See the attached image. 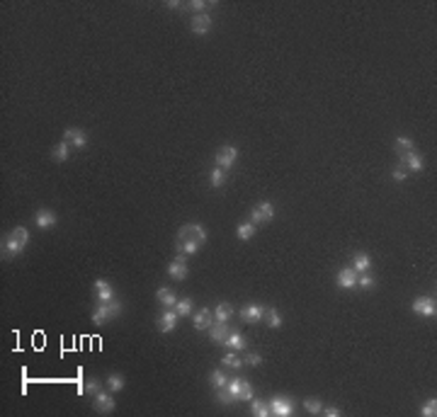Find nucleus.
Instances as JSON below:
<instances>
[{"instance_id":"nucleus-39","label":"nucleus","mask_w":437,"mask_h":417,"mask_svg":"<svg viewBox=\"0 0 437 417\" xmlns=\"http://www.w3.org/2000/svg\"><path fill=\"white\" fill-rule=\"evenodd\" d=\"M396 148L401 150V153H410V150H415V146H413V141L406 139V136H399L396 139Z\"/></svg>"},{"instance_id":"nucleus-1","label":"nucleus","mask_w":437,"mask_h":417,"mask_svg":"<svg viewBox=\"0 0 437 417\" xmlns=\"http://www.w3.org/2000/svg\"><path fill=\"white\" fill-rule=\"evenodd\" d=\"M206 243V228L202 223H187L177 233V255H195L199 248H204Z\"/></svg>"},{"instance_id":"nucleus-29","label":"nucleus","mask_w":437,"mask_h":417,"mask_svg":"<svg viewBox=\"0 0 437 417\" xmlns=\"http://www.w3.org/2000/svg\"><path fill=\"white\" fill-rule=\"evenodd\" d=\"M10 238H15L19 245H25V248H27V243H29V231L25 228V226H15V228L10 231Z\"/></svg>"},{"instance_id":"nucleus-4","label":"nucleus","mask_w":437,"mask_h":417,"mask_svg":"<svg viewBox=\"0 0 437 417\" xmlns=\"http://www.w3.org/2000/svg\"><path fill=\"white\" fill-rule=\"evenodd\" d=\"M272 218H275V206H272V202H260V204L251 211V223H255V226L270 223Z\"/></svg>"},{"instance_id":"nucleus-14","label":"nucleus","mask_w":437,"mask_h":417,"mask_svg":"<svg viewBox=\"0 0 437 417\" xmlns=\"http://www.w3.org/2000/svg\"><path fill=\"white\" fill-rule=\"evenodd\" d=\"M93 398H95V403H93L95 412H102V415H107V412H112V410H114V398H112L110 393L100 390V393H95Z\"/></svg>"},{"instance_id":"nucleus-7","label":"nucleus","mask_w":437,"mask_h":417,"mask_svg":"<svg viewBox=\"0 0 437 417\" xmlns=\"http://www.w3.org/2000/svg\"><path fill=\"white\" fill-rule=\"evenodd\" d=\"M64 141L71 143V148H85L88 146V134L83 129H78V126H68L64 131Z\"/></svg>"},{"instance_id":"nucleus-18","label":"nucleus","mask_w":437,"mask_h":417,"mask_svg":"<svg viewBox=\"0 0 437 417\" xmlns=\"http://www.w3.org/2000/svg\"><path fill=\"white\" fill-rule=\"evenodd\" d=\"M214 325V313L209 308H202L199 313H195V327L197 330H209Z\"/></svg>"},{"instance_id":"nucleus-40","label":"nucleus","mask_w":437,"mask_h":417,"mask_svg":"<svg viewBox=\"0 0 437 417\" xmlns=\"http://www.w3.org/2000/svg\"><path fill=\"white\" fill-rule=\"evenodd\" d=\"M243 364H248V366H260L262 364V357L255 352H248L245 354V359H243Z\"/></svg>"},{"instance_id":"nucleus-36","label":"nucleus","mask_w":437,"mask_h":417,"mask_svg":"<svg viewBox=\"0 0 437 417\" xmlns=\"http://www.w3.org/2000/svg\"><path fill=\"white\" fill-rule=\"evenodd\" d=\"M175 311L177 315H190L192 313V298H180L175 303Z\"/></svg>"},{"instance_id":"nucleus-23","label":"nucleus","mask_w":437,"mask_h":417,"mask_svg":"<svg viewBox=\"0 0 437 417\" xmlns=\"http://www.w3.org/2000/svg\"><path fill=\"white\" fill-rule=\"evenodd\" d=\"M223 347H228L233 352H238V349H245V337L241 333H228V337L223 340Z\"/></svg>"},{"instance_id":"nucleus-26","label":"nucleus","mask_w":437,"mask_h":417,"mask_svg":"<svg viewBox=\"0 0 437 417\" xmlns=\"http://www.w3.org/2000/svg\"><path fill=\"white\" fill-rule=\"evenodd\" d=\"M265 323H267V327H272V330H277V327H282V315L275 311V308H265Z\"/></svg>"},{"instance_id":"nucleus-3","label":"nucleus","mask_w":437,"mask_h":417,"mask_svg":"<svg viewBox=\"0 0 437 417\" xmlns=\"http://www.w3.org/2000/svg\"><path fill=\"white\" fill-rule=\"evenodd\" d=\"M121 313V303L117 301H110V303H97V308L93 311V323L95 325H105L107 320L117 318Z\"/></svg>"},{"instance_id":"nucleus-43","label":"nucleus","mask_w":437,"mask_h":417,"mask_svg":"<svg viewBox=\"0 0 437 417\" xmlns=\"http://www.w3.org/2000/svg\"><path fill=\"white\" fill-rule=\"evenodd\" d=\"M321 412H326L328 417H340L343 412H340V408H328V410H321Z\"/></svg>"},{"instance_id":"nucleus-13","label":"nucleus","mask_w":437,"mask_h":417,"mask_svg":"<svg viewBox=\"0 0 437 417\" xmlns=\"http://www.w3.org/2000/svg\"><path fill=\"white\" fill-rule=\"evenodd\" d=\"M95 298H97V303H110V301H114V289L110 287V281H105V279H97L95 281Z\"/></svg>"},{"instance_id":"nucleus-2","label":"nucleus","mask_w":437,"mask_h":417,"mask_svg":"<svg viewBox=\"0 0 437 417\" xmlns=\"http://www.w3.org/2000/svg\"><path fill=\"white\" fill-rule=\"evenodd\" d=\"M226 393L231 396V400H251L253 398V386L248 379H233L226 383Z\"/></svg>"},{"instance_id":"nucleus-6","label":"nucleus","mask_w":437,"mask_h":417,"mask_svg":"<svg viewBox=\"0 0 437 417\" xmlns=\"http://www.w3.org/2000/svg\"><path fill=\"white\" fill-rule=\"evenodd\" d=\"M270 403V415H277V417H289L294 412V405H292V400L287 396H275Z\"/></svg>"},{"instance_id":"nucleus-28","label":"nucleus","mask_w":437,"mask_h":417,"mask_svg":"<svg viewBox=\"0 0 437 417\" xmlns=\"http://www.w3.org/2000/svg\"><path fill=\"white\" fill-rule=\"evenodd\" d=\"M209 383H212V388L214 390H219V388H223V386L228 383V379H226V374H223V371L214 369L212 374H209Z\"/></svg>"},{"instance_id":"nucleus-12","label":"nucleus","mask_w":437,"mask_h":417,"mask_svg":"<svg viewBox=\"0 0 437 417\" xmlns=\"http://www.w3.org/2000/svg\"><path fill=\"white\" fill-rule=\"evenodd\" d=\"M338 287L343 291H350V289L357 287V272L352 267H343L338 272Z\"/></svg>"},{"instance_id":"nucleus-16","label":"nucleus","mask_w":437,"mask_h":417,"mask_svg":"<svg viewBox=\"0 0 437 417\" xmlns=\"http://www.w3.org/2000/svg\"><path fill=\"white\" fill-rule=\"evenodd\" d=\"M56 213L51 211V209H39L37 213H34V223H37L39 228H44V231H49V228H54L56 226Z\"/></svg>"},{"instance_id":"nucleus-27","label":"nucleus","mask_w":437,"mask_h":417,"mask_svg":"<svg viewBox=\"0 0 437 417\" xmlns=\"http://www.w3.org/2000/svg\"><path fill=\"white\" fill-rule=\"evenodd\" d=\"M22 250H25V245H19L15 238H10V235H8V240H5V248H3L5 257H17Z\"/></svg>"},{"instance_id":"nucleus-34","label":"nucleus","mask_w":437,"mask_h":417,"mask_svg":"<svg viewBox=\"0 0 437 417\" xmlns=\"http://www.w3.org/2000/svg\"><path fill=\"white\" fill-rule=\"evenodd\" d=\"M78 393H88V396H95V393H100V383H97V379H90L88 383H80L78 386Z\"/></svg>"},{"instance_id":"nucleus-11","label":"nucleus","mask_w":437,"mask_h":417,"mask_svg":"<svg viewBox=\"0 0 437 417\" xmlns=\"http://www.w3.org/2000/svg\"><path fill=\"white\" fill-rule=\"evenodd\" d=\"M401 167L410 170V172H420L425 167V163H423V158L415 150H410V153H401Z\"/></svg>"},{"instance_id":"nucleus-19","label":"nucleus","mask_w":437,"mask_h":417,"mask_svg":"<svg viewBox=\"0 0 437 417\" xmlns=\"http://www.w3.org/2000/svg\"><path fill=\"white\" fill-rule=\"evenodd\" d=\"M226 337H228V325L226 323H214L212 327H209V340H212V342L223 344Z\"/></svg>"},{"instance_id":"nucleus-38","label":"nucleus","mask_w":437,"mask_h":417,"mask_svg":"<svg viewBox=\"0 0 437 417\" xmlns=\"http://www.w3.org/2000/svg\"><path fill=\"white\" fill-rule=\"evenodd\" d=\"M420 415L423 417H435L437 415V400H425V405L420 408Z\"/></svg>"},{"instance_id":"nucleus-9","label":"nucleus","mask_w":437,"mask_h":417,"mask_svg":"<svg viewBox=\"0 0 437 417\" xmlns=\"http://www.w3.org/2000/svg\"><path fill=\"white\" fill-rule=\"evenodd\" d=\"M413 311H415L418 315L432 318V315L437 313V303H435V298H430V296H420V298H415V301H413Z\"/></svg>"},{"instance_id":"nucleus-37","label":"nucleus","mask_w":437,"mask_h":417,"mask_svg":"<svg viewBox=\"0 0 437 417\" xmlns=\"http://www.w3.org/2000/svg\"><path fill=\"white\" fill-rule=\"evenodd\" d=\"M221 364H226L228 369H241V366H243V359H238V357H236L233 352H228V354H223Z\"/></svg>"},{"instance_id":"nucleus-42","label":"nucleus","mask_w":437,"mask_h":417,"mask_svg":"<svg viewBox=\"0 0 437 417\" xmlns=\"http://www.w3.org/2000/svg\"><path fill=\"white\" fill-rule=\"evenodd\" d=\"M190 8L197 10V15H199V12H204L206 10V3H202V0H192V3H190Z\"/></svg>"},{"instance_id":"nucleus-22","label":"nucleus","mask_w":437,"mask_h":417,"mask_svg":"<svg viewBox=\"0 0 437 417\" xmlns=\"http://www.w3.org/2000/svg\"><path fill=\"white\" fill-rule=\"evenodd\" d=\"M251 412L255 417H270V403L260 398H251Z\"/></svg>"},{"instance_id":"nucleus-31","label":"nucleus","mask_w":437,"mask_h":417,"mask_svg":"<svg viewBox=\"0 0 437 417\" xmlns=\"http://www.w3.org/2000/svg\"><path fill=\"white\" fill-rule=\"evenodd\" d=\"M209 182H212V187H223L226 185V170H221V167H214L212 170V175H209Z\"/></svg>"},{"instance_id":"nucleus-17","label":"nucleus","mask_w":437,"mask_h":417,"mask_svg":"<svg viewBox=\"0 0 437 417\" xmlns=\"http://www.w3.org/2000/svg\"><path fill=\"white\" fill-rule=\"evenodd\" d=\"M177 325V311L175 308H168L165 313L158 318V330L160 333H173Z\"/></svg>"},{"instance_id":"nucleus-24","label":"nucleus","mask_w":437,"mask_h":417,"mask_svg":"<svg viewBox=\"0 0 437 417\" xmlns=\"http://www.w3.org/2000/svg\"><path fill=\"white\" fill-rule=\"evenodd\" d=\"M51 156H54L56 163H64V160H68V156H71V143H68V141L56 143L54 150H51Z\"/></svg>"},{"instance_id":"nucleus-30","label":"nucleus","mask_w":437,"mask_h":417,"mask_svg":"<svg viewBox=\"0 0 437 417\" xmlns=\"http://www.w3.org/2000/svg\"><path fill=\"white\" fill-rule=\"evenodd\" d=\"M255 231H258V226H255V223H241V226H238V238H241V240H251L253 235H255Z\"/></svg>"},{"instance_id":"nucleus-15","label":"nucleus","mask_w":437,"mask_h":417,"mask_svg":"<svg viewBox=\"0 0 437 417\" xmlns=\"http://www.w3.org/2000/svg\"><path fill=\"white\" fill-rule=\"evenodd\" d=\"M192 32L195 34H199V37H204V34H209V29H212V17L206 15V12H199V15H192Z\"/></svg>"},{"instance_id":"nucleus-33","label":"nucleus","mask_w":437,"mask_h":417,"mask_svg":"<svg viewBox=\"0 0 437 417\" xmlns=\"http://www.w3.org/2000/svg\"><path fill=\"white\" fill-rule=\"evenodd\" d=\"M304 410H306L308 415H318L321 410H323V403L318 398H306L304 400Z\"/></svg>"},{"instance_id":"nucleus-21","label":"nucleus","mask_w":437,"mask_h":417,"mask_svg":"<svg viewBox=\"0 0 437 417\" xmlns=\"http://www.w3.org/2000/svg\"><path fill=\"white\" fill-rule=\"evenodd\" d=\"M233 318V308H231V303H226V301H221L219 306H216V311H214V320L216 323H228Z\"/></svg>"},{"instance_id":"nucleus-20","label":"nucleus","mask_w":437,"mask_h":417,"mask_svg":"<svg viewBox=\"0 0 437 417\" xmlns=\"http://www.w3.org/2000/svg\"><path fill=\"white\" fill-rule=\"evenodd\" d=\"M156 298H158L165 308H175V303H177L175 291H173V289H168V287H160L158 291H156Z\"/></svg>"},{"instance_id":"nucleus-25","label":"nucleus","mask_w":437,"mask_h":417,"mask_svg":"<svg viewBox=\"0 0 437 417\" xmlns=\"http://www.w3.org/2000/svg\"><path fill=\"white\" fill-rule=\"evenodd\" d=\"M355 272H357V274H362V272H369V267H372V257H369V255H367V252H360V255H355Z\"/></svg>"},{"instance_id":"nucleus-10","label":"nucleus","mask_w":437,"mask_h":417,"mask_svg":"<svg viewBox=\"0 0 437 417\" xmlns=\"http://www.w3.org/2000/svg\"><path fill=\"white\" fill-rule=\"evenodd\" d=\"M241 320H245V323H260L262 315H265V306H260V303H248V306L241 308Z\"/></svg>"},{"instance_id":"nucleus-35","label":"nucleus","mask_w":437,"mask_h":417,"mask_svg":"<svg viewBox=\"0 0 437 417\" xmlns=\"http://www.w3.org/2000/svg\"><path fill=\"white\" fill-rule=\"evenodd\" d=\"M357 287L364 289V291H369V289H374V277L369 274V272H362V274L357 277Z\"/></svg>"},{"instance_id":"nucleus-41","label":"nucleus","mask_w":437,"mask_h":417,"mask_svg":"<svg viewBox=\"0 0 437 417\" xmlns=\"http://www.w3.org/2000/svg\"><path fill=\"white\" fill-rule=\"evenodd\" d=\"M391 175H393V180H396V182H403V180H406V177H408V170H403V167H396V170H393V172H391Z\"/></svg>"},{"instance_id":"nucleus-8","label":"nucleus","mask_w":437,"mask_h":417,"mask_svg":"<svg viewBox=\"0 0 437 417\" xmlns=\"http://www.w3.org/2000/svg\"><path fill=\"white\" fill-rule=\"evenodd\" d=\"M168 274L175 279V281H182V279H187L190 269H187V257H185V255H177L175 260L168 265Z\"/></svg>"},{"instance_id":"nucleus-32","label":"nucleus","mask_w":437,"mask_h":417,"mask_svg":"<svg viewBox=\"0 0 437 417\" xmlns=\"http://www.w3.org/2000/svg\"><path fill=\"white\" fill-rule=\"evenodd\" d=\"M107 388H110L112 393L121 390L124 388V376H119V374H110V376H107Z\"/></svg>"},{"instance_id":"nucleus-5","label":"nucleus","mask_w":437,"mask_h":417,"mask_svg":"<svg viewBox=\"0 0 437 417\" xmlns=\"http://www.w3.org/2000/svg\"><path fill=\"white\" fill-rule=\"evenodd\" d=\"M238 160V148L236 146H221L219 148V153H216V167H221V170H228V167H233V163Z\"/></svg>"}]
</instances>
